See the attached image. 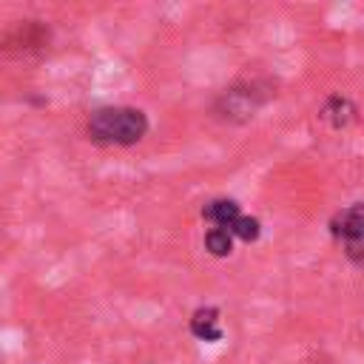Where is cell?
<instances>
[{
  "instance_id": "5",
  "label": "cell",
  "mask_w": 364,
  "mask_h": 364,
  "mask_svg": "<svg viewBox=\"0 0 364 364\" xmlns=\"http://www.w3.org/2000/svg\"><path fill=\"white\" fill-rule=\"evenodd\" d=\"M191 333L202 341H219L222 330H219V313L216 307H199L191 318Z\"/></svg>"
},
{
  "instance_id": "6",
  "label": "cell",
  "mask_w": 364,
  "mask_h": 364,
  "mask_svg": "<svg viewBox=\"0 0 364 364\" xmlns=\"http://www.w3.org/2000/svg\"><path fill=\"white\" fill-rule=\"evenodd\" d=\"M202 216H205V219H210L216 228H228V230L242 219L239 205H236L233 199H216V202L205 205V208H202Z\"/></svg>"
},
{
  "instance_id": "7",
  "label": "cell",
  "mask_w": 364,
  "mask_h": 364,
  "mask_svg": "<svg viewBox=\"0 0 364 364\" xmlns=\"http://www.w3.org/2000/svg\"><path fill=\"white\" fill-rule=\"evenodd\" d=\"M321 117L327 119V125L333 128H347L355 119V105L347 97H330L327 105L321 108Z\"/></svg>"
},
{
  "instance_id": "1",
  "label": "cell",
  "mask_w": 364,
  "mask_h": 364,
  "mask_svg": "<svg viewBox=\"0 0 364 364\" xmlns=\"http://www.w3.org/2000/svg\"><path fill=\"white\" fill-rule=\"evenodd\" d=\"M145 131H148V117L139 108L111 105V108H97L88 117V136L100 145H134L145 136Z\"/></svg>"
},
{
  "instance_id": "10",
  "label": "cell",
  "mask_w": 364,
  "mask_h": 364,
  "mask_svg": "<svg viewBox=\"0 0 364 364\" xmlns=\"http://www.w3.org/2000/svg\"><path fill=\"white\" fill-rule=\"evenodd\" d=\"M347 256H350L355 264H364V236L347 242Z\"/></svg>"
},
{
  "instance_id": "4",
  "label": "cell",
  "mask_w": 364,
  "mask_h": 364,
  "mask_svg": "<svg viewBox=\"0 0 364 364\" xmlns=\"http://www.w3.org/2000/svg\"><path fill=\"white\" fill-rule=\"evenodd\" d=\"M330 228H333V236H341L347 242L364 236V202H355V205L344 208L341 213H336Z\"/></svg>"
},
{
  "instance_id": "8",
  "label": "cell",
  "mask_w": 364,
  "mask_h": 364,
  "mask_svg": "<svg viewBox=\"0 0 364 364\" xmlns=\"http://www.w3.org/2000/svg\"><path fill=\"white\" fill-rule=\"evenodd\" d=\"M205 247L213 253V256H228L233 250V233L228 228H210L205 233Z\"/></svg>"
},
{
  "instance_id": "3",
  "label": "cell",
  "mask_w": 364,
  "mask_h": 364,
  "mask_svg": "<svg viewBox=\"0 0 364 364\" xmlns=\"http://www.w3.org/2000/svg\"><path fill=\"white\" fill-rule=\"evenodd\" d=\"M46 43H48V28L37 20H26L6 34V48H40Z\"/></svg>"
},
{
  "instance_id": "9",
  "label": "cell",
  "mask_w": 364,
  "mask_h": 364,
  "mask_svg": "<svg viewBox=\"0 0 364 364\" xmlns=\"http://www.w3.org/2000/svg\"><path fill=\"white\" fill-rule=\"evenodd\" d=\"M230 233L239 236L242 242H256L259 233H262V230H259V219H253V216H242V219L230 228Z\"/></svg>"
},
{
  "instance_id": "2",
  "label": "cell",
  "mask_w": 364,
  "mask_h": 364,
  "mask_svg": "<svg viewBox=\"0 0 364 364\" xmlns=\"http://www.w3.org/2000/svg\"><path fill=\"white\" fill-rule=\"evenodd\" d=\"M270 94H262V82H245V85H233L222 94L216 111L225 117V119H250L256 114V108L267 100Z\"/></svg>"
}]
</instances>
